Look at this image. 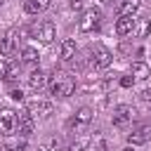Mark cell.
I'll use <instances>...</instances> for the list:
<instances>
[{
  "instance_id": "cell-20",
  "label": "cell",
  "mask_w": 151,
  "mask_h": 151,
  "mask_svg": "<svg viewBox=\"0 0 151 151\" xmlns=\"http://www.w3.org/2000/svg\"><path fill=\"white\" fill-rule=\"evenodd\" d=\"M5 151H26V139H19V142H14V144H7Z\"/></svg>"
},
{
  "instance_id": "cell-23",
  "label": "cell",
  "mask_w": 151,
  "mask_h": 151,
  "mask_svg": "<svg viewBox=\"0 0 151 151\" xmlns=\"http://www.w3.org/2000/svg\"><path fill=\"white\" fill-rule=\"evenodd\" d=\"M87 2H90V0H68V7H71V9H83Z\"/></svg>"
},
{
  "instance_id": "cell-12",
  "label": "cell",
  "mask_w": 151,
  "mask_h": 151,
  "mask_svg": "<svg viewBox=\"0 0 151 151\" xmlns=\"http://www.w3.org/2000/svg\"><path fill=\"white\" fill-rule=\"evenodd\" d=\"M92 118H94V111H92L90 106H80V109L76 111V116H73L71 125H76V127H87V125L92 123Z\"/></svg>"
},
{
  "instance_id": "cell-24",
  "label": "cell",
  "mask_w": 151,
  "mask_h": 151,
  "mask_svg": "<svg viewBox=\"0 0 151 151\" xmlns=\"http://www.w3.org/2000/svg\"><path fill=\"white\" fill-rule=\"evenodd\" d=\"M132 85H134V78L132 76H123L120 78V87H132Z\"/></svg>"
},
{
  "instance_id": "cell-25",
  "label": "cell",
  "mask_w": 151,
  "mask_h": 151,
  "mask_svg": "<svg viewBox=\"0 0 151 151\" xmlns=\"http://www.w3.org/2000/svg\"><path fill=\"white\" fill-rule=\"evenodd\" d=\"M9 97H12L14 101H24V92H21V90H17V87H14V90H9Z\"/></svg>"
},
{
  "instance_id": "cell-13",
  "label": "cell",
  "mask_w": 151,
  "mask_h": 151,
  "mask_svg": "<svg viewBox=\"0 0 151 151\" xmlns=\"http://www.w3.org/2000/svg\"><path fill=\"white\" fill-rule=\"evenodd\" d=\"M139 0H118L116 2V14L118 17H134V12L139 9Z\"/></svg>"
},
{
  "instance_id": "cell-5",
  "label": "cell",
  "mask_w": 151,
  "mask_h": 151,
  "mask_svg": "<svg viewBox=\"0 0 151 151\" xmlns=\"http://www.w3.org/2000/svg\"><path fill=\"white\" fill-rule=\"evenodd\" d=\"M92 64L97 68H109L113 64V52L109 47H104V45H94V50H92Z\"/></svg>"
},
{
  "instance_id": "cell-27",
  "label": "cell",
  "mask_w": 151,
  "mask_h": 151,
  "mask_svg": "<svg viewBox=\"0 0 151 151\" xmlns=\"http://www.w3.org/2000/svg\"><path fill=\"white\" fill-rule=\"evenodd\" d=\"M142 99H144V101L151 106V92H144V94H142Z\"/></svg>"
},
{
  "instance_id": "cell-2",
  "label": "cell",
  "mask_w": 151,
  "mask_h": 151,
  "mask_svg": "<svg viewBox=\"0 0 151 151\" xmlns=\"http://www.w3.org/2000/svg\"><path fill=\"white\" fill-rule=\"evenodd\" d=\"M26 111L33 116V118H50L54 113V104L50 99H42V97H35L26 104Z\"/></svg>"
},
{
  "instance_id": "cell-9",
  "label": "cell",
  "mask_w": 151,
  "mask_h": 151,
  "mask_svg": "<svg viewBox=\"0 0 151 151\" xmlns=\"http://www.w3.org/2000/svg\"><path fill=\"white\" fill-rule=\"evenodd\" d=\"M149 139H151V123H144V125H139L134 132L127 134V142H130L132 146H137V144H146Z\"/></svg>"
},
{
  "instance_id": "cell-29",
  "label": "cell",
  "mask_w": 151,
  "mask_h": 151,
  "mask_svg": "<svg viewBox=\"0 0 151 151\" xmlns=\"http://www.w3.org/2000/svg\"><path fill=\"white\" fill-rule=\"evenodd\" d=\"M101 2H104V5H109V2H113V0H101Z\"/></svg>"
},
{
  "instance_id": "cell-21",
  "label": "cell",
  "mask_w": 151,
  "mask_h": 151,
  "mask_svg": "<svg viewBox=\"0 0 151 151\" xmlns=\"http://www.w3.org/2000/svg\"><path fill=\"white\" fill-rule=\"evenodd\" d=\"M85 146H87V142H85V139H78V142L68 144V146H66V151H85Z\"/></svg>"
},
{
  "instance_id": "cell-18",
  "label": "cell",
  "mask_w": 151,
  "mask_h": 151,
  "mask_svg": "<svg viewBox=\"0 0 151 151\" xmlns=\"http://www.w3.org/2000/svg\"><path fill=\"white\" fill-rule=\"evenodd\" d=\"M38 59H40V54H38V50H35V47H24V50H21V61H24V64L35 66V64H38Z\"/></svg>"
},
{
  "instance_id": "cell-19",
  "label": "cell",
  "mask_w": 151,
  "mask_h": 151,
  "mask_svg": "<svg viewBox=\"0 0 151 151\" xmlns=\"http://www.w3.org/2000/svg\"><path fill=\"white\" fill-rule=\"evenodd\" d=\"M134 33H137L139 38H146V35L151 33V21H149V19H137V26H134Z\"/></svg>"
},
{
  "instance_id": "cell-7",
  "label": "cell",
  "mask_w": 151,
  "mask_h": 151,
  "mask_svg": "<svg viewBox=\"0 0 151 151\" xmlns=\"http://www.w3.org/2000/svg\"><path fill=\"white\" fill-rule=\"evenodd\" d=\"M35 38L40 40V42H45V45H50L54 38H57V26L52 24V21H42L38 28H35Z\"/></svg>"
},
{
  "instance_id": "cell-6",
  "label": "cell",
  "mask_w": 151,
  "mask_h": 151,
  "mask_svg": "<svg viewBox=\"0 0 151 151\" xmlns=\"http://www.w3.org/2000/svg\"><path fill=\"white\" fill-rule=\"evenodd\" d=\"M17 130V113L12 109L0 111V134H12Z\"/></svg>"
},
{
  "instance_id": "cell-4",
  "label": "cell",
  "mask_w": 151,
  "mask_h": 151,
  "mask_svg": "<svg viewBox=\"0 0 151 151\" xmlns=\"http://www.w3.org/2000/svg\"><path fill=\"white\" fill-rule=\"evenodd\" d=\"M99 24H101V12L94 9V7H90V9L83 12V17H80V21H78V28H80L83 33H90V31H94Z\"/></svg>"
},
{
  "instance_id": "cell-22",
  "label": "cell",
  "mask_w": 151,
  "mask_h": 151,
  "mask_svg": "<svg viewBox=\"0 0 151 151\" xmlns=\"http://www.w3.org/2000/svg\"><path fill=\"white\" fill-rule=\"evenodd\" d=\"M7 73H9V64H7L5 59H0V80H5Z\"/></svg>"
},
{
  "instance_id": "cell-17",
  "label": "cell",
  "mask_w": 151,
  "mask_h": 151,
  "mask_svg": "<svg viewBox=\"0 0 151 151\" xmlns=\"http://www.w3.org/2000/svg\"><path fill=\"white\" fill-rule=\"evenodd\" d=\"M14 50H17V40H14V35L9 33V35H5V38L0 40V52H2L5 57H12Z\"/></svg>"
},
{
  "instance_id": "cell-16",
  "label": "cell",
  "mask_w": 151,
  "mask_h": 151,
  "mask_svg": "<svg viewBox=\"0 0 151 151\" xmlns=\"http://www.w3.org/2000/svg\"><path fill=\"white\" fill-rule=\"evenodd\" d=\"M47 7H50V0H26L24 2L26 14H38V12H45Z\"/></svg>"
},
{
  "instance_id": "cell-28",
  "label": "cell",
  "mask_w": 151,
  "mask_h": 151,
  "mask_svg": "<svg viewBox=\"0 0 151 151\" xmlns=\"http://www.w3.org/2000/svg\"><path fill=\"white\" fill-rule=\"evenodd\" d=\"M123 151H132V146H125V149H123Z\"/></svg>"
},
{
  "instance_id": "cell-1",
  "label": "cell",
  "mask_w": 151,
  "mask_h": 151,
  "mask_svg": "<svg viewBox=\"0 0 151 151\" xmlns=\"http://www.w3.org/2000/svg\"><path fill=\"white\" fill-rule=\"evenodd\" d=\"M50 92L54 94V97H71L73 92H76V80L71 78V76H66V73H57V76H52V80H50Z\"/></svg>"
},
{
  "instance_id": "cell-11",
  "label": "cell",
  "mask_w": 151,
  "mask_h": 151,
  "mask_svg": "<svg viewBox=\"0 0 151 151\" xmlns=\"http://www.w3.org/2000/svg\"><path fill=\"white\" fill-rule=\"evenodd\" d=\"M134 26H137V19H134V17H118V21H116V33H118L120 38L132 35V33H134Z\"/></svg>"
},
{
  "instance_id": "cell-8",
  "label": "cell",
  "mask_w": 151,
  "mask_h": 151,
  "mask_svg": "<svg viewBox=\"0 0 151 151\" xmlns=\"http://www.w3.org/2000/svg\"><path fill=\"white\" fill-rule=\"evenodd\" d=\"M17 127H19V134L26 139V137H31L33 130H35V118H33L28 111H24V113L17 118Z\"/></svg>"
},
{
  "instance_id": "cell-26",
  "label": "cell",
  "mask_w": 151,
  "mask_h": 151,
  "mask_svg": "<svg viewBox=\"0 0 151 151\" xmlns=\"http://www.w3.org/2000/svg\"><path fill=\"white\" fill-rule=\"evenodd\" d=\"M59 149H61V142L59 139H52L50 142V151H59Z\"/></svg>"
},
{
  "instance_id": "cell-15",
  "label": "cell",
  "mask_w": 151,
  "mask_h": 151,
  "mask_svg": "<svg viewBox=\"0 0 151 151\" xmlns=\"http://www.w3.org/2000/svg\"><path fill=\"white\" fill-rule=\"evenodd\" d=\"M45 85H47V73H45V71L35 68V71L28 73V87H31V90H42Z\"/></svg>"
},
{
  "instance_id": "cell-10",
  "label": "cell",
  "mask_w": 151,
  "mask_h": 151,
  "mask_svg": "<svg viewBox=\"0 0 151 151\" xmlns=\"http://www.w3.org/2000/svg\"><path fill=\"white\" fill-rule=\"evenodd\" d=\"M59 59L61 61H71L73 57H76V52H78V45H76V40L73 38H64L61 42H59Z\"/></svg>"
},
{
  "instance_id": "cell-3",
  "label": "cell",
  "mask_w": 151,
  "mask_h": 151,
  "mask_svg": "<svg viewBox=\"0 0 151 151\" xmlns=\"http://www.w3.org/2000/svg\"><path fill=\"white\" fill-rule=\"evenodd\" d=\"M113 127H118V130H127L130 127V123L134 120V109L130 106V104H118L116 109H113Z\"/></svg>"
},
{
  "instance_id": "cell-14",
  "label": "cell",
  "mask_w": 151,
  "mask_h": 151,
  "mask_svg": "<svg viewBox=\"0 0 151 151\" xmlns=\"http://www.w3.org/2000/svg\"><path fill=\"white\" fill-rule=\"evenodd\" d=\"M130 76H132L134 80H146V78L151 76V66H149L146 61H134V64L130 66Z\"/></svg>"
}]
</instances>
